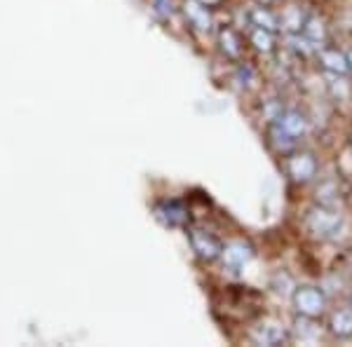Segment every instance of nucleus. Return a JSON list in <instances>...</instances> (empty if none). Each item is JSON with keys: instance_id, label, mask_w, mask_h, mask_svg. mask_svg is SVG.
Segmentation results:
<instances>
[{"instance_id": "obj_1", "label": "nucleus", "mask_w": 352, "mask_h": 347, "mask_svg": "<svg viewBox=\"0 0 352 347\" xmlns=\"http://www.w3.org/2000/svg\"><path fill=\"white\" fill-rule=\"evenodd\" d=\"M305 223H308V230L312 235L327 240L343 227V216H340L338 209L329 207V204H320V207L310 209L308 216H305Z\"/></svg>"}, {"instance_id": "obj_14", "label": "nucleus", "mask_w": 352, "mask_h": 347, "mask_svg": "<svg viewBox=\"0 0 352 347\" xmlns=\"http://www.w3.org/2000/svg\"><path fill=\"white\" fill-rule=\"evenodd\" d=\"M300 36H305L312 45H317V47H320V45L324 43V38H327L324 21H322L317 14H308V16H305V21H303V28H300Z\"/></svg>"}, {"instance_id": "obj_20", "label": "nucleus", "mask_w": 352, "mask_h": 347, "mask_svg": "<svg viewBox=\"0 0 352 347\" xmlns=\"http://www.w3.org/2000/svg\"><path fill=\"white\" fill-rule=\"evenodd\" d=\"M200 3H204V5H209V8H212V5H217L219 0H200Z\"/></svg>"}, {"instance_id": "obj_16", "label": "nucleus", "mask_w": 352, "mask_h": 347, "mask_svg": "<svg viewBox=\"0 0 352 347\" xmlns=\"http://www.w3.org/2000/svg\"><path fill=\"white\" fill-rule=\"evenodd\" d=\"M303 21H305V14L300 12V8L292 5V8H287L285 12H282L280 28H285L289 36H294V33H300V28H303Z\"/></svg>"}, {"instance_id": "obj_22", "label": "nucleus", "mask_w": 352, "mask_h": 347, "mask_svg": "<svg viewBox=\"0 0 352 347\" xmlns=\"http://www.w3.org/2000/svg\"><path fill=\"white\" fill-rule=\"evenodd\" d=\"M350 144H352V134H350Z\"/></svg>"}, {"instance_id": "obj_17", "label": "nucleus", "mask_w": 352, "mask_h": 347, "mask_svg": "<svg viewBox=\"0 0 352 347\" xmlns=\"http://www.w3.org/2000/svg\"><path fill=\"white\" fill-rule=\"evenodd\" d=\"M249 41H252V45H254V49H256V52L270 54L272 49H275V33L265 31V28L254 26V31H252V36H249Z\"/></svg>"}, {"instance_id": "obj_10", "label": "nucleus", "mask_w": 352, "mask_h": 347, "mask_svg": "<svg viewBox=\"0 0 352 347\" xmlns=\"http://www.w3.org/2000/svg\"><path fill=\"white\" fill-rule=\"evenodd\" d=\"M275 122L280 124L287 134H292L294 139H300V136L308 132V120H305V115L300 111H296V108H287V111H282L280 115L275 117Z\"/></svg>"}, {"instance_id": "obj_12", "label": "nucleus", "mask_w": 352, "mask_h": 347, "mask_svg": "<svg viewBox=\"0 0 352 347\" xmlns=\"http://www.w3.org/2000/svg\"><path fill=\"white\" fill-rule=\"evenodd\" d=\"M219 47L221 52H223L228 59L237 61L242 56V38L237 31H232V28H221L219 31Z\"/></svg>"}, {"instance_id": "obj_5", "label": "nucleus", "mask_w": 352, "mask_h": 347, "mask_svg": "<svg viewBox=\"0 0 352 347\" xmlns=\"http://www.w3.org/2000/svg\"><path fill=\"white\" fill-rule=\"evenodd\" d=\"M155 212V219L160 221L164 227H184L188 223V209L184 207L179 200H162L153 207Z\"/></svg>"}, {"instance_id": "obj_18", "label": "nucleus", "mask_w": 352, "mask_h": 347, "mask_svg": "<svg viewBox=\"0 0 352 347\" xmlns=\"http://www.w3.org/2000/svg\"><path fill=\"white\" fill-rule=\"evenodd\" d=\"M153 12L160 16L162 21H169L176 14L174 0H153Z\"/></svg>"}, {"instance_id": "obj_15", "label": "nucleus", "mask_w": 352, "mask_h": 347, "mask_svg": "<svg viewBox=\"0 0 352 347\" xmlns=\"http://www.w3.org/2000/svg\"><path fill=\"white\" fill-rule=\"evenodd\" d=\"M249 21H252V26L265 28V31H272V33L280 31V19L270 12L268 5H258V8H254L252 12H249Z\"/></svg>"}, {"instance_id": "obj_9", "label": "nucleus", "mask_w": 352, "mask_h": 347, "mask_svg": "<svg viewBox=\"0 0 352 347\" xmlns=\"http://www.w3.org/2000/svg\"><path fill=\"white\" fill-rule=\"evenodd\" d=\"M252 338L256 340L258 345H268V347H275V345H285L289 340V333L282 324L277 322H263L258 324L256 328L252 331Z\"/></svg>"}, {"instance_id": "obj_2", "label": "nucleus", "mask_w": 352, "mask_h": 347, "mask_svg": "<svg viewBox=\"0 0 352 347\" xmlns=\"http://www.w3.org/2000/svg\"><path fill=\"white\" fill-rule=\"evenodd\" d=\"M292 300L298 315L312 317V320L322 317V312H324V307H327V295L317 287H298L296 291H294Z\"/></svg>"}, {"instance_id": "obj_4", "label": "nucleus", "mask_w": 352, "mask_h": 347, "mask_svg": "<svg viewBox=\"0 0 352 347\" xmlns=\"http://www.w3.org/2000/svg\"><path fill=\"white\" fill-rule=\"evenodd\" d=\"M287 174L296 183H308L317 174V160L312 153H289L287 157Z\"/></svg>"}, {"instance_id": "obj_21", "label": "nucleus", "mask_w": 352, "mask_h": 347, "mask_svg": "<svg viewBox=\"0 0 352 347\" xmlns=\"http://www.w3.org/2000/svg\"><path fill=\"white\" fill-rule=\"evenodd\" d=\"M348 66H350V73H352V49L348 52Z\"/></svg>"}, {"instance_id": "obj_6", "label": "nucleus", "mask_w": 352, "mask_h": 347, "mask_svg": "<svg viewBox=\"0 0 352 347\" xmlns=\"http://www.w3.org/2000/svg\"><path fill=\"white\" fill-rule=\"evenodd\" d=\"M184 14L186 21L200 33H209L214 26V16H212V8L209 5L200 3V0H186L184 3Z\"/></svg>"}, {"instance_id": "obj_8", "label": "nucleus", "mask_w": 352, "mask_h": 347, "mask_svg": "<svg viewBox=\"0 0 352 347\" xmlns=\"http://www.w3.org/2000/svg\"><path fill=\"white\" fill-rule=\"evenodd\" d=\"M317 59H320V66L324 68L327 73H331V76H336V78H343L350 73L348 54L340 52L338 47H320Z\"/></svg>"}, {"instance_id": "obj_3", "label": "nucleus", "mask_w": 352, "mask_h": 347, "mask_svg": "<svg viewBox=\"0 0 352 347\" xmlns=\"http://www.w3.org/2000/svg\"><path fill=\"white\" fill-rule=\"evenodd\" d=\"M188 240H190V247H192V251H195L197 258H202V260L221 258L223 242H221L214 232L200 230V227H192V230H188Z\"/></svg>"}, {"instance_id": "obj_11", "label": "nucleus", "mask_w": 352, "mask_h": 347, "mask_svg": "<svg viewBox=\"0 0 352 347\" xmlns=\"http://www.w3.org/2000/svg\"><path fill=\"white\" fill-rule=\"evenodd\" d=\"M268 141H270V146L275 148L277 153H285V155H289V153L296 148L298 139H294V136L287 134L275 120H270V124H268Z\"/></svg>"}, {"instance_id": "obj_19", "label": "nucleus", "mask_w": 352, "mask_h": 347, "mask_svg": "<svg viewBox=\"0 0 352 347\" xmlns=\"http://www.w3.org/2000/svg\"><path fill=\"white\" fill-rule=\"evenodd\" d=\"M235 80L240 82V87H252V82H254V71L249 66H240L237 68V76H235Z\"/></svg>"}, {"instance_id": "obj_7", "label": "nucleus", "mask_w": 352, "mask_h": 347, "mask_svg": "<svg viewBox=\"0 0 352 347\" xmlns=\"http://www.w3.org/2000/svg\"><path fill=\"white\" fill-rule=\"evenodd\" d=\"M252 258H254V249L247 242H232L221 251V260L232 272H240L244 265L252 263Z\"/></svg>"}, {"instance_id": "obj_13", "label": "nucleus", "mask_w": 352, "mask_h": 347, "mask_svg": "<svg viewBox=\"0 0 352 347\" xmlns=\"http://www.w3.org/2000/svg\"><path fill=\"white\" fill-rule=\"evenodd\" d=\"M329 331L336 338H350L352 335V307H343L336 310L329 320Z\"/></svg>"}]
</instances>
